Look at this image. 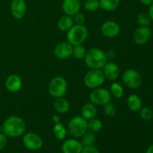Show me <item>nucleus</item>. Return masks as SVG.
Segmentation results:
<instances>
[{
  "instance_id": "1",
  "label": "nucleus",
  "mask_w": 153,
  "mask_h": 153,
  "mask_svg": "<svg viewBox=\"0 0 153 153\" xmlns=\"http://www.w3.org/2000/svg\"><path fill=\"white\" fill-rule=\"evenodd\" d=\"M2 132L7 137H18L25 134L26 124L25 121L18 116H10L4 120L2 125Z\"/></svg>"
},
{
  "instance_id": "2",
  "label": "nucleus",
  "mask_w": 153,
  "mask_h": 153,
  "mask_svg": "<svg viewBox=\"0 0 153 153\" xmlns=\"http://www.w3.org/2000/svg\"><path fill=\"white\" fill-rule=\"evenodd\" d=\"M84 60L91 70H101L107 62L105 52L99 48H91L87 51Z\"/></svg>"
},
{
  "instance_id": "3",
  "label": "nucleus",
  "mask_w": 153,
  "mask_h": 153,
  "mask_svg": "<svg viewBox=\"0 0 153 153\" xmlns=\"http://www.w3.org/2000/svg\"><path fill=\"white\" fill-rule=\"evenodd\" d=\"M88 37V29L85 25H73L67 31V41L73 46L83 44Z\"/></svg>"
},
{
  "instance_id": "4",
  "label": "nucleus",
  "mask_w": 153,
  "mask_h": 153,
  "mask_svg": "<svg viewBox=\"0 0 153 153\" xmlns=\"http://www.w3.org/2000/svg\"><path fill=\"white\" fill-rule=\"evenodd\" d=\"M88 131V120L82 116L72 118L68 123L67 131L73 138H80Z\"/></svg>"
},
{
  "instance_id": "5",
  "label": "nucleus",
  "mask_w": 153,
  "mask_h": 153,
  "mask_svg": "<svg viewBox=\"0 0 153 153\" xmlns=\"http://www.w3.org/2000/svg\"><path fill=\"white\" fill-rule=\"evenodd\" d=\"M49 94L54 98L63 97L67 91V82L62 76H55L50 81L48 86Z\"/></svg>"
},
{
  "instance_id": "6",
  "label": "nucleus",
  "mask_w": 153,
  "mask_h": 153,
  "mask_svg": "<svg viewBox=\"0 0 153 153\" xmlns=\"http://www.w3.org/2000/svg\"><path fill=\"white\" fill-rule=\"evenodd\" d=\"M105 78L101 70H91L85 74L84 83L90 89L100 88L104 84Z\"/></svg>"
},
{
  "instance_id": "7",
  "label": "nucleus",
  "mask_w": 153,
  "mask_h": 153,
  "mask_svg": "<svg viewBox=\"0 0 153 153\" xmlns=\"http://www.w3.org/2000/svg\"><path fill=\"white\" fill-rule=\"evenodd\" d=\"M112 96L109 90L103 88H98L94 89L90 94V102L95 105H103L111 101Z\"/></svg>"
},
{
  "instance_id": "8",
  "label": "nucleus",
  "mask_w": 153,
  "mask_h": 153,
  "mask_svg": "<svg viewBox=\"0 0 153 153\" xmlns=\"http://www.w3.org/2000/svg\"><path fill=\"white\" fill-rule=\"evenodd\" d=\"M124 85L131 89H137L142 85V76L138 71L134 69H128L123 74Z\"/></svg>"
},
{
  "instance_id": "9",
  "label": "nucleus",
  "mask_w": 153,
  "mask_h": 153,
  "mask_svg": "<svg viewBox=\"0 0 153 153\" xmlns=\"http://www.w3.org/2000/svg\"><path fill=\"white\" fill-rule=\"evenodd\" d=\"M22 143L26 149L31 151H37L41 149L43 142L39 134L34 132H28L24 134Z\"/></svg>"
},
{
  "instance_id": "10",
  "label": "nucleus",
  "mask_w": 153,
  "mask_h": 153,
  "mask_svg": "<svg viewBox=\"0 0 153 153\" xmlns=\"http://www.w3.org/2000/svg\"><path fill=\"white\" fill-rule=\"evenodd\" d=\"M151 37H152V31L149 27H138L133 34V40L137 45L146 44L150 40Z\"/></svg>"
},
{
  "instance_id": "11",
  "label": "nucleus",
  "mask_w": 153,
  "mask_h": 153,
  "mask_svg": "<svg viewBox=\"0 0 153 153\" xmlns=\"http://www.w3.org/2000/svg\"><path fill=\"white\" fill-rule=\"evenodd\" d=\"M73 46L68 41L61 42L55 46L54 49L55 55L61 60H66L70 58L73 54Z\"/></svg>"
},
{
  "instance_id": "12",
  "label": "nucleus",
  "mask_w": 153,
  "mask_h": 153,
  "mask_svg": "<svg viewBox=\"0 0 153 153\" xmlns=\"http://www.w3.org/2000/svg\"><path fill=\"white\" fill-rule=\"evenodd\" d=\"M10 8L12 16L15 19H21L26 13V2L25 0H12Z\"/></svg>"
},
{
  "instance_id": "13",
  "label": "nucleus",
  "mask_w": 153,
  "mask_h": 153,
  "mask_svg": "<svg viewBox=\"0 0 153 153\" xmlns=\"http://www.w3.org/2000/svg\"><path fill=\"white\" fill-rule=\"evenodd\" d=\"M101 31L105 37L114 38L119 35L120 32V26L115 21H106L102 25Z\"/></svg>"
},
{
  "instance_id": "14",
  "label": "nucleus",
  "mask_w": 153,
  "mask_h": 153,
  "mask_svg": "<svg viewBox=\"0 0 153 153\" xmlns=\"http://www.w3.org/2000/svg\"><path fill=\"white\" fill-rule=\"evenodd\" d=\"M102 71L105 79H107L110 81L116 80L120 76L119 67L116 63L113 61H107L102 68Z\"/></svg>"
},
{
  "instance_id": "15",
  "label": "nucleus",
  "mask_w": 153,
  "mask_h": 153,
  "mask_svg": "<svg viewBox=\"0 0 153 153\" xmlns=\"http://www.w3.org/2000/svg\"><path fill=\"white\" fill-rule=\"evenodd\" d=\"M83 148L82 142L76 138H70L64 140L61 145V151L63 153H81Z\"/></svg>"
},
{
  "instance_id": "16",
  "label": "nucleus",
  "mask_w": 153,
  "mask_h": 153,
  "mask_svg": "<svg viewBox=\"0 0 153 153\" xmlns=\"http://www.w3.org/2000/svg\"><path fill=\"white\" fill-rule=\"evenodd\" d=\"M82 7L81 0H64L62 2V10L66 15L74 16L80 11Z\"/></svg>"
},
{
  "instance_id": "17",
  "label": "nucleus",
  "mask_w": 153,
  "mask_h": 153,
  "mask_svg": "<svg viewBox=\"0 0 153 153\" xmlns=\"http://www.w3.org/2000/svg\"><path fill=\"white\" fill-rule=\"evenodd\" d=\"M22 81L20 76L16 74H11L5 80V87L10 93H16L21 89Z\"/></svg>"
},
{
  "instance_id": "18",
  "label": "nucleus",
  "mask_w": 153,
  "mask_h": 153,
  "mask_svg": "<svg viewBox=\"0 0 153 153\" xmlns=\"http://www.w3.org/2000/svg\"><path fill=\"white\" fill-rule=\"evenodd\" d=\"M81 114L83 118H85L86 120L95 118L97 114V109L95 105L92 102H87L82 106V110H81Z\"/></svg>"
},
{
  "instance_id": "19",
  "label": "nucleus",
  "mask_w": 153,
  "mask_h": 153,
  "mask_svg": "<svg viewBox=\"0 0 153 153\" xmlns=\"http://www.w3.org/2000/svg\"><path fill=\"white\" fill-rule=\"evenodd\" d=\"M53 106L55 110L58 114H66L70 109V103L67 99L64 98V97L55 98Z\"/></svg>"
},
{
  "instance_id": "20",
  "label": "nucleus",
  "mask_w": 153,
  "mask_h": 153,
  "mask_svg": "<svg viewBox=\"0 0 153 153\" xmlns=\"http://www.w3.org/2000/svg\"><path fill=\"white\" fill-rule=\"evenodd\" d=\"M126 103L128 109L131 111H139L143 107L141 99L137 94H131L128 96Z\"/></svg>"
},
{
  "instance_id": "21",
  "label": "nucleus",
  "mask_w": 153,
  "mask_h": 153,
  "mask_svg": "<svg viewBox=\"0 0 153 153\" xmlns=\"http://www.w3.org/2000/svg\"><path fill=\"white\" fill-rule=\"evenodd\" d=\"M73 25H74V22H73V16L66 14L61 16L58 19V23H57L58 29L62 31H67Z\"/></svg>"
},
{
  "instance_id": "22",
  "label": "nucleus",
  "mask_w": 153,
  "mask_h": 153,
  "mask_svg": "<svg viewBox=\"0 0 153 153\" xmlns=\"http://www.w3.org/2000/svg\"><path fill=\"white\" fill-rule=\"evenodd\" d=\"M52 131L55 135V138L59 140H64L67 136V128L61 122L55 123L52 128Z\"/></svg>"
},
{
  "instance_id": "23",
  "label": "nucleus",
  "mask_w": 153,
  "mask_h": 153,
  "mask_svg": "<svg viewBox=\"0 0 153 153\" xmlns=\"http://www.w3.org/2000/svg\"><path fill=\"white\" fill-rule=\"evenodd\" d=\"M120 0H100V7L105 11H112L117 8Z\"/></svg>"
},
{
  "instance_id": "24",
  "label": "nucleus",
  "mask_w": 153,
  "mask_h": 153,
  "mask_svg": "<svg viewBox=\"0 0 153 153\" xmlns=\"http://www.w3.org/2000/svg\"><path fill=\"white\" fill-rule=\"evenodd\" d=\"M109 91H110L112 97L116 99L122 98L124 94L123 88L122 85L119 82H113L111 85Z\"/></svg>"
},
{
  "instance_id": "25",
  "label": "nucleus",
  "mask_w": 153,
  "mask_h": 153,
  "mask_svg": "<svg viewBox=\"0 0 153 153\" xmlns=\"http://www.w3.org/2000/svg\"><path fill=\"white\" fill-rule=\"evenodd\" d=\"M82 145L84 146H94L96 143L97 137H96L95 132L88 130L85 134L82 135Z\"/></svg>"
},
{
  "instance_id": "26",
  "label": "nucleus",
  "mask_w": 153,
  "mask_h": 153,
  "mask_svg": "<svg viewBox=\"0 0 153 153\" xmlns=\"http://www.w3.org/2000/svg\"><path fill=\"white\" fill-rule=\"evenodd\" d=\"M87 50L85 48V46H83V45H76V46H73V54H72V56L76 60H83L85 59V57L86 55Z\"/></svg>"
},
{
  "instance_id": "27",
  "label": "nucleus",
  "mask_w": 153,
  "mask_h": 153,
  "mask_svg": "<svg viewBox=\"0 0 153 153\" xmlns=\"http://www.w3.org/2000/svg\"><path fill=\"white\" fill-rule=\"evenodd\" d=\"M102 128V122L100 120L97 118L88 120V130L93 131V132H98Z\"/></svg>"
},
{
  "instance_id": "28",
  "label": "nucleus",
  "mask_w": 153,
  "mask_h": 153,
  "mask_svg": "<svg viewBox=\"0 0 153 153\" xmlns=\"http://www.w3.org/2000/svg\"><path fill=\"white\" fill-rule=\"evenodd\" d=\"M83 5L85 10L88 11H96L100 7V0H85Z\"/></svg>"
},
{
  "instance_id": "29",
  "label": "nucleus",
  "mask_w": 153,
  "mask_h": 153,
  "mask_svg": "<svg viewBox=\"0 0 153 153\" xmlns=\"http://www.w3.org/2000/svg\"><path fill=\"white\" fill-rule=\"evenodd\" d=\"M103 111H104L105 114L108 117H114L116 116L117 112L116 105L111 102L105 105Z\"/></svg>"
},
{
  "instance_id": "30",
  "label": "nucleus",
  "mask_w": 153,
  "mask_h": 153,
  "mask_svg": "<svg viewBox=\"0 0 153 153\" xmlns=\"http://www.w3.org/2000/svg\"><path fill=\"white\" fill-rule=\"evenodd\" d=\"M137 21L140 26L149 27L151 25V19L149 15L146 13H139L137 16Z\"/></svg>"
},
{
  "instance_id": "31",
  "label": "nucleus",
  "mask_w": 153,
  "mask_h": 153,
  "mask_svg": "<svg viewBox=\"0 0 153 153\" xmlns=\"http://www.w3.org/2000/svg\"><path fill=\"white\" fill-rule=\"evenodd\" d=\"M140 117L145 121H149L153 118V111L151 108L148 107H142L140 108Z\"/></svg>"
},
{
  "instance_id": "32",
  "label": "nucleus",
  "mask_w": 153,
  "mask_h": 153,
  "mask_svg": "<svg viewBox=\"0 0 153 153\" xmlns=\"http://www.w3.org/2000/svg\"><path fill=\"white\" fill-rule=\"evenodd\" d=\"M73 22L76 25H84V22H85V16L83 13H76L74 16H73Z\"/></svg>"
},
{
  "instance_id": "33",
  "label": "nucleus",
  "mask_w": 153,
  "mask_h": 153,
  "mask_svg": "<svg viewBox=\"0 0 153 153\" xmlns=\"http://www.w3.org/2000/svg\"><path fill=\"white\" fill-rule=\"evenodd\" d=\"M81 153H100V152L94 146H83Z\"/></svg>"
},
{
  "instance_id": "34",
  "label": "nucleus",
  "mask_w": 153,
  "mask_h": 153,
  "mask_svg": "<svg viewBox=\"0 0 153 153\" xmlns=\"http://www.w3.org/2000/svg\"><path fill=\"white\" fill-rule=\"evenodd\" d=\"M107 61H113L116 58V52L112 49H109L107 52H105Z\"/></svg>"
},
{
  "instance_id": "35",
  "label": "nucleus",
  "mask_w": 153,
  "mask_h": 153,
  "mask_svg": "<svg viewBox=\"0 0 153 153\" xmlns=\"http://www.w3.org/2000/svg\"><path fill=\"white\" fill-rule=\"evenodd\" d=\"M7 136H6L3 132L0 133V151H1V149H4V146L7 144Z\"/></svg>"
},
{
  "instance_id": "36",
  "label": "nucleus",
  "mask_w": 153,
  "mask_h": 153,
  "mask_svg": "<svg viewBox=\"0 0 153 153\" xmlns=\"http://www.w3.org/2000/svg\"><path fill=\"white\" fill-rule=\"evenodd\" d=\"M148 15H149V18H150L151 21L153 22V3L149 5V10H148Z\"/></svg>"
},
{
  "instance_id": "37",
  "label": "nucleus",
  "mask_w": 153,
  "mask_h": 153,
  "mask_svg": "<svg viewBox=\"0 0 153 153\" xmlns=\"http://www.w3.org/2000/svg\"><path fill=\"white\" fill-rule=\"evenodd\" d=\"M139 1H140V3H142L143 4L147 6H149L153 3V0H139Z\"/></svg>"
},
{
  "instance_id": "38",
  "label": "nucleus",
  "mask_w": 153,
  "mask_h": 153,
  "mask_svg": "<svg viewBox=\"0 0 153 153\" xmlns=\"http://www.w3.org/2000/svg\"><path fill=\"white\" fill-rule=\"evenodd\" d=\"M52 121L54 123H57L60 122V117L58 114H55L52 117Z\"/></svg>"
},
{
  "instance_id": "39",
  "label": "nucleus",
  "mask_w": 153,
  "mask_h": 153,
  "mask_svg": "<svg viewBox=\"0 0 153 153\" xmlns=\"http://www.w3.org/2000/svg\"><path fill=\"white\" fill-rule=\"evenodd\" d=\"M146 153H153V144L148 147V149L146 151Z\"/></svg>"
},
{
  "instance_id": "40",
  "label": "nucleus",
  "mask_w": 153,
  "mask_h": 153,
  "mask_svg": "<svg viewBox=\"0 0 153 153\" xmlns=\"http://www.w3.org/2000/svg\"><path fill=\"white\" fill-rule=\"evenodd\" d=\"M2 132V126H0V133Z\"/></svg>"
}]
</instances>
